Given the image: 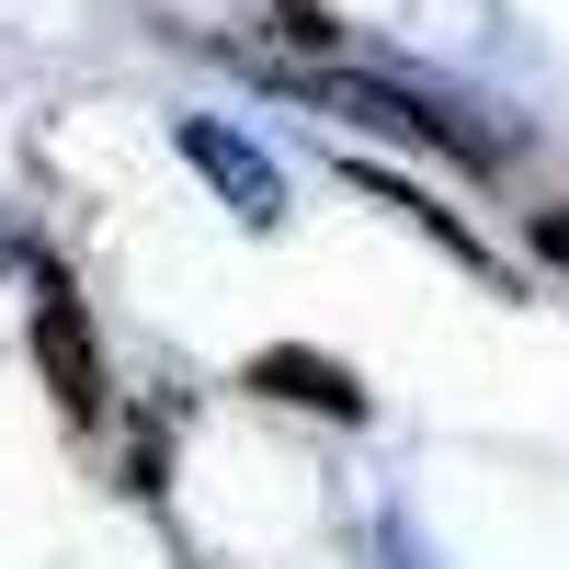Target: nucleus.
Segmentation results:
<instances>
[{"instance_id":"obj_3","label":"nucleus","mask_w":569,"mask_h":569,"mask_svg":"<svg viewBox=\"0 0 569 569\" xmlns=\"http://www.w3.org/2000/svg\"><path fill=\"white\" fill-rule=\"evenodd\" d=\"M251 388L297 399V410H330V421H365V388H353V365H330V353H251Z\"/></svg>"},{"instance_id":"obj_4","label":"nucleus","mask_w":569,"mask_h":569,"mask_svg":"<svg viewBox=\"0 0 569 569\" xmlns=\"http://www.w3.org/2000/svg\"><path fill=\"white\" fill-rule=\"evenodd\" d=\"M536 251H547V262H569V217H547V228H536Z\"/></svg>"},{"instance_id":"obj_2","label":"nucleus","mask_w":569,"mask_h":569,"mask_svg":"<svg viewBox=\"0 0 569 569\" xmlns=\"http://www.w3.org/2000/svg\"><path fill=\"white\" fill-rule=\"evenodd\" d=\"M182 160H194V171H206V182H217V194L240 206L251 228L273 217V160H262V149H240L228 126H182Z\"/></svg>"},{"instance_id":"obj_1","label":"nucleus","mask_w":569,"mask_h":569,"mask_svg":"<svg viewBox=\"0 0 569 569\" xmlns=\"http://www.w3.org/2000/svg\"><path fill=\"white\" fill-rule=\"evenodd\" d=\"M34 365H46V388H58L69 421L103 410V353H91V330H80V308H69V284H46V308H34Z\"/></svg>"}]
</instances>
